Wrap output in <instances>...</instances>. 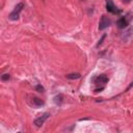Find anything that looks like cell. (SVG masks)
Instances as JSON below:
<instances>
[{
    "label": "cell",
    "instance_id": "6da1fadb",
    "mask_svg": "<svg viewBox=\"0 0 133 133\" xmlns=\"http://www.w3.org/2000/svg\"><path fill=\"white\" fill-rule=\"evenodd\" d=\"M23 8H24V3L23 2L18 3V4L15 6V9L10 13V15L8 16V19L12 20V21L18 20V19H19V15H20V13L22 12V9H23Z\"/></svg>",
    "mask_w": 133,
    "mask_h": 133
},
{
    "label": "cell",
    "instance_id": "ba28073f",
    "mask_svg": "<svg viewBox=\"0 0 133 133\" xmlns=\"http://www.w3.org/2000/svg\"><path fill=\"white\" fill-rule=\"evenodd\" d=\"M62 101H64V96H62L61 94L59 95H57V96H55L54 97V103L55 104H57V105H60Z\"/></svg>",
    "mask_w": 133,
    "mask_h": 133
},
{
    "label": "cell",
    "instance_id": "4fadbf2b",
    "mask_svg": "<svg viewBox=\"0 0 133 133\" xmlns=\"http://www.w3.org/2000/svg\"><path fill=\"white\" fill-rule=\"evenodd\" d=\"M103 90H104V87H100V88H96V90H95V93H99V91H103Z\"/></svg>",
    "mask_w": 133,
    "mask_h": 133
},
{
    "label": "cell",
    "instance_id": "9c48e42d",
    "mask_svg": "<svg viewBox=\"0 0 133 133\" xmlns=\"http://www.w3.org/2000/svg\"><path fill=\"white\" fill-rule=\"evenodd\" d=\"M66 78H68V79H71V80L78 79V78H80V74H79V73H72V74H68V75H66Z\"/></svg>",
    "mask_w": 133,
    "mask_h": 133
},
{
    "label": "cell",
    "instance_id": "3957f363",
    "mask_svg": "<svg viewBox=\"0 0 133 133\" xmlns=\"http://www.w3.org/2000/svg\"><path fill=\"white\" fill-rule=\"evenodd\" d=\"M110 25V20L108 19V17L106 16H102L101 20H100V24H99V29L100 30H104L107 27H109Z\"/></svg>",
    "mask_w": 133,
    "mask_h": 133
},
{
    "label": "cell",
    "instance_id": "8fae6325",
    "mask_svg": "<svg viewBox=\"0 0 133 133\" xmlns=\"http://www.w3.org/2000/svg\"><path fill=\"white\" fill-rule=\"evenodd\" d=\"M105 38H106V34H103V35H102V38L99 40V42H98V44H97V47H100V46L102 45V44H103V41L105 40Z\"/></svg>",
    "mask_w": 133,
    "mask_h": 133
},
{
    "label": "cell",
    "instance_id": "30bf717a",
    "mask_svg": "<svg viewBox=\"0 0 133 133\" xmlns=\"http://www.w3.org/2000/svg\"><path fill=\"white\" fill-rule=\"evenodd\" d=\"M35 91H39V93H44V91H45V88H44V86L41 85V84H36V85H35Z\"/></svg>",
    "mask_w": 133,
    "mask_h": 133
},
{
    "label": "cell",
    "instance_id": "52a82bcc",
    "mask_svg": "<svg viewBox=\"0 0 133 133\" xmlns=\"http://www.w3.org/2000/svg\"><path fill=\"white\" fill-rule=\"evenodd\" d=\"M32 104L34 106H43L44 104H45V102H44L42 99L38 98V97H33L32 98Z\"/></svg>",
    "mask_w": 133,
    "mask_h": 133
},
{
    "label": "cell",
    "instance_id": "8992f818",
    "mask_svg": "<svg viewBox=\"0 0 133 133\" xmlns=\"http://www.w3.org/2000/svg\"><path fill=\"white\" fill-rule=\"evenodd\" d=\"M116 25H117V27H119L120 29H124V28L127 27L128 22L126 21V19H125V18H121L120 20H117Z\"/></svg>",
    "mask_w": 133,
    "mask_h": 133
},
{
    "label": "cell",
    "instance_id": "277c9868",
    "mask_svg": "<svg viewBox=\"0 0 133 133\" xmlns=\"http://www.w3.org/2000/svg\"><path fill=\"white\" fill-rule=\"evenodd\" d=\"M106 9H107V12L112 13V14L117 13V10H116V6H114L113 2L111 1V0H107V3H106Z\"/></svg>",
    "mask_w": 133,
    "mask_h": 133
},
{
    "label": "cell",
    "instance_id": "7a4b0ae2",
    "mask_svg": "<svg viewBox=\"0 0 133 133\" xmlns=\"http://www.w3.org/2000/svg\"><path fill=\"white\" fill-rule=\"evenodd\" d=\"M50 116V114L48 113V112H46V113H44V114H42L41 116H39L38 119H35L34 120V122H33V124L35 125L36 127H42L43 125H44V123L47 121V119Z\"/></svg>",
    "mask_w": 133,
    "mask_h": 133
},
{
    "label": "cell",
    "instance_id": "7c38bea8",
    "mask_svg": "<svg viewBox=\"0 0 133 133\" xmlns=\"http://www.w3.org/2000/svg\"><path fill=\"white\" fill-rule=\"evenodd\" d=\"M10 78V76H9V74H3L2 77H1V79L3 81H6V80H8Z\"/></svg>",
    "mask_w": 133,
    "mask_h": 133
},
{
    "label": "cell",
    "instance_id": "5b68a950",
    "mask_svg": "<svg viewBox=\"0 0 133 133\" xmlns=\"http://www.w3.org/2000/svg\"><path fill=\"white\" fill-rule=\"evenodd\" d=\"M107 81H108L107 76L104 75V74H102V75H99L97 78L95 79V83H97V84H105Z\"/></svg>",
    "mask_w": 133,
    "mask_h": 133
},
{
    "label": "cell",
    "instance_id": "5bb4252c",
    "mask_svg": "<svg viewBox=\"0 0 133 133\" xmlns=\"http://www.w3.org/2000/svg\"><path fill=\"white\" fill-rule=\"evenodd\" d=\"M122 1H123V2H125V3H128V2H130L131 0H122Z\"/></svg>",
    "mask_w": 133,
    "mask_h": 133
}]
</instances>
